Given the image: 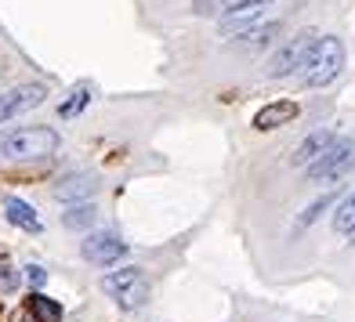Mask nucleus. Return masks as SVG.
<instances>
[{
  "label": "nucleus",
  "mask_w": 355,
  "mask_h": 322,
  "mask_svg": "<svg viewBox=\"0 0 355 322\" xmlns=\"http://www.w3.org/2000/svg\"><path fill=\"white\" fill-rule=\"evenodd\" d=\"M330 145H334V131H322V127H319V131H312L309 138H304V141L297 145V152H294V167H312L315 159L330 149Z\"/></svg>",
  "instance_id": "nucleus-10"
},
{
  "label": "nucleus",
  "mask_w": 355,
  "mask_h": 322,
  "mask_svg": "<svg viewBox=\"0 0 355 322\" xmlns=\"http://www.w3.org/2000/svg\"><path fill=\"white\" fill-rule=\"evenodd\" d=\"M58 149V134L51 127H22L0 138V156L8 159H44Z\"/></svg>",
  "instance_id": "nucleus-1"
},
{
  "label": "nucleus",
  "mask_w": 355,
  "mask_h": 322,
  "mask_svg": "<svg viewBox=\"0 0 355 322\" xmlns=\"http://www.w3.org/2000/svg\"><path fill=\"white\" fill-rule=\"evenodd\" d=\"M102 289L120 304V308H141L145 301H149V283H145L141 276V268H120V271H112V276L102 279Z\"/></svg>",
  "instance_id": "nucleus-3"
},
{
  "label": "nucleus",
  "mask_w": 355,
  "mask_h": 322,
  "mask_svg": "<svg viewBox=\"0 0 355 322\" xmlns=\"http://www.w3.org/2000/svg\"><path fill=\"white\" fill-rule=\"evenodd\" d=\"M334 229L341 232V235H355V192H352V196H345L341 203H337Z\"/></svg>",
  "instance_id": "nucleus-14"
},
{
  "label": "nucleus",
  "mask_w": 355,
  "mask_h": 322,
  "mask_svg": "<svg viewBox=\"0 0 355 322\" xmlns=\"http://www.w3.org/2000/svg\"><path fill=\"white\" fill-rule=\"evenodd\" d=\"M352 243H355V239H352Z\"/></svg>",
  "instance_id": "nucleus-21"
},
{
  "label": "nucleus",
  "mask_w": 355,
  "mask_h": 322,
  "mask_svg": "<svg viewBox=\"0 0 355 322\" xmlns=\"http://www.w3.org/2000/svg\"><path fill=\"white\" fill-rule=\"evenodd\" d=\"M315 33H301V37H294V40H286L276 55H272V62H268V76H290V73H301L304 69V62H309V55H312V47H315Z\"/></svg>",
  "instance_id": "nucleus-5"
},
{
  "label": "nucleus",
  "mask_w": 355,
  "mask_h": 322,
  "mask_svg": "<svg viewBox=\"0 0 355 322\" xmlns=\"http://www.w3.org/2000/svg\"><path fill=\"white\" fill-rule=\"evenodd\" d=\"M94 214L98 211H94L91 203H76L62 214V221H66V229H87V224H94Z\"/></svg>",
  "instance_id": "nucleus-16"
},
{
  "label": "nucleus",
  "mask_w": 355,
  "mask_h": 322,
  "mask_svg": "<svg viewBox=\"0 0 355 322\" xmlns=\"http://www.w3.org/2000/svg\"><path fill=\"white\" fill-rule=\"evenodd\" d=\"M4 214H8L11 224H19V229H26V232H40V217H37V211H33L26 199L8 196V199H4Z\"/></svg>",
  "instance_id": "nucleus-11"
},
{
  "label": "nucleus",
  "mask_w": 355,
  "mask_h": 322,
  "mask_svg": "<svg viewBox=\"0 0 355 322\" xmlns=\"http://www.w3.org/2000/svg\"><path fill=\"white\" fill-rule=\"evenodd\" d=\"M44 98H47V87L44 84H22V87H15V91H4V94H0V123H8L15 116H22V112L37 109Z\"/></svg>",
  "instance_id": "nucleus-6"
},
{
  "label": "nucleus",
  "mask_w": 355,
  "mask_h": 322,
  "mask_svg": "<svg viewBox=\"0 0 355 322\" xmlns=\"http://www.w3.org/2000/svg\"><path fill=\"white\" fill-rule=\"evenodd\" d=\"M87 102H91V84H80V87H73L69 98L58 105V116H62V120H73V116H80V112H84Z\"/></svg>",
  "instance_id": "nucleus-13"
},
{
  "label": "nucleus",
  "mask_w": 355,
  "mask_h": 322,
  "mask_svg": "<svg viewBox=\"0 0 355 322\" xmlns=\"http://www.w3.org/2000/svg\"><path fill=\"white\" fill-rule=\"evenodd\" d=\"M341 66H345V44L337 37H322V40H315L309 62H304L301 80L309 87H327L330 80L341 73Z\"/></svg>",
  "instance_id": "nucleus-2"
},
{
  "label": "nucleus",
  "mask_w": 355,
  "mask_h": 322,
  "mask_svg": "<svg viewBox=\"0 0 355 322\" xmlns=\"http://www.w3.org/2000/svg\"><path fill=\"white\" fill-rule=\"evenodd\" d=\"M80 253H84L91 265H116L127 253V243L112 232H91L84 239V247H80Z\"/></svg>",
  "instance_id": "nucleus-7"
},
{
  "label": "nucleus",
  "mask_w": 355,
  "mask_h": 322,
  "mask_svg": "<svg viewBox=\"0 0 355 322\" xmlns=\"http://www.w3.org/2000/svg\"><path fill=\"white\" fill-rule=\"evenodd\" d=\"M29 312H33L40 322H55V319H62V308L55 301H47V297H40V294H33L29 297Z\"/></svg>",
  "instance_id": "nucleus-17"
},
{
  "label": "nucleus",
  "mask_w": 355,
  "mask_h": 322,
  "mask_svg": "<svg viewBox=\"0 0 355 322\" xmlns=\"http://www.w3.org/2000/svg\"><path fill=\"white\" fill-rule=\"evenodd\" d=\"M26 279H29V286H37V289H40V286L47 283V271H44V268H37V265H29Z\"/></svg>",
  "instance_id": "nucleus-19"
},
{
  "label": "nucleus",
  "mask_w": 355,
  "mask_h": 322,
  "mask_svg": "<svg viewBox=\"0 0 355 322\" xmlns=\"http://www.w3.org/2000/svg\"><path fill=\"white\" fill-rule=\"evenodd\" d=\"M279 22H268V26H254V29H239L236 33V44H268L272 37L279 33Z\"/></svg>",
  "instance_id": "nucleus-15"
},
{
  "label": "nucleus",
  "mask_w": 355,
  "mask_h": 322,
  "mask_svg": "<svg viewBox=\"0 0 355 322\" xmlns=\"http://www.w3.org/2000/svg\"><path fill=\"white\" fill-rule=\"evenodd\" d=\"M94 188H98V181H94L91 174H69L66 181L55 185V196L58 199H87Z\"/></svg>",
  "instance_id": "nucleus-12"
},
{
  "label": "nucleus",
  "mask_w": 355,
  "mask_h": 322,
  "mask_svg": "<svg viewBox=\"0 0 355 322\" xmlns=\"http://www.w3.org/2000/svg\"><path fill=\"white\" fill-rule=\"evenodd\" d=\"M297 112H301L297 102H272L254 116V127L257 131H276V127H283V123H294Z\"/></svg>",
  "instance_id": "nucleus-9"
},
{
  "label": "nucleus",
  "mask_w": 355,
  "mask_h": 322,
  "mask_svg": "<svg viewBox=\"0 0 355 322\" xmlns=\"http://www.w3.org/2000/svg\"><path fill=\"white\" fill-rule=\"evenodd\" d=\"M0 286H4V289H15V286H19V276H15V271H8L4 261H0Z\"/></svg>",
  "instance_id": "nucleus-20"
},
{
  "label": "nucleus",
  "mask_w": 355,
  "mask_h": 322,
  "mask_svg": "<svg viewBox=\"0 0 355 322\" xmlns=\"http://www.w3.org/2000/svg\"><path fill=\"white\" fill-rule=\"evenodd\" d=\"M330 203H334V196H322V199H315V203L309 206V211H304V214L297 217V229H309V224H312V221H315V217H319L322 211H327Z\"/></svg>",
  "instance_id": "nucleus-18"
},
{
  "label": "nucleus",
  "mask_w": 355,
  "mask_h": 322,
  "mask_svg": "<svg viewBox=\"0 0 355 322\" xmlns=\"http://www.w3.org/2000/svg\"><path fill=\"white\" fill-rule=\"evenodd\" d=\"M352 167H355V141H348V138L337 141V138H334L330 149L309 167V181H315V185H322V181H337V178H345Z\"/></svg>",
  "instance_id": "nucleus-4"
},
{
  "label": "nucleus",
  "mask_w": 355,
  "mask_h": 322,
  "mask_svg": "<svg viewBox=\"0 0 355 322\" xmlns=\"http://www.w3.org/2000/svg\"><path fill=\"white\" fill-rule=\"evenodd\" d=\"M268 4L272 0H236V4H229V11L221 15V33L232 37V33H239V29H247V22H254Z\"/></svg>",
  "instance_id": "nucleus-8"
}]
</instances>
